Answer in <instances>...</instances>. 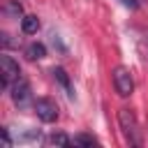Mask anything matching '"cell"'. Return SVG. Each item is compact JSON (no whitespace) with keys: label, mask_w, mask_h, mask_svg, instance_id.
<instances>
[{"label":"cell","mask_w":148,"mask_h":148,"mask_svg":"<svg viewBox=\"0 0 148 148\" xmlns=\"http://www.w3.org/2000/svg\"><path fill=\"white\" fill-rule=\"evenodd\" d=\"M113 88L120 97H130L132 90H134V79H132V72L123 65H118L113 69Z\"/></svg>","instance_id":"obj_2"},{"label":"cell","mask_w":148,"mask_h":148,"mask_svg":"<svg viewBox=\"0 0 148 148\" xmlns=\"http://www.w3.org/2000/svg\"><path fill=\"white\" fill-rule=\"evenodd\" d=\"M118 125H120V132H123V136H125V141L130 146H141L143 143L141 130H139V123H136V116L130 109H120L118 111Z\"/></svg>","instance_id":"obj_1"},{"label":"cell","mask_w":148,"mask_h":148,"mask_svg":"<svg viewBox=\"0 0 148 148\" xmlns=\"http://www.w3.org/2000/svg\"><path fill=\"white\" fill-rule=\"evenodd\" d=\"M35 113H37V118L42 120V123H53L56 118H58V104L53 102V99H49V97H39V99H35Z\"/></svg>","instance_id":"obj_5"},{"label":"cell","mask_w":148,"mask_h":148,"mask_svg":"<svg viewBox=\"0 0 148 148\" xmlns=\"http://www.w3.org/2000/svg\"><path fill=\"white\" fill-rule=\"evenodd\" d=\"M18 74H21L18 62H16L12 56H2V58H0V79H2V88L9 90V86H12L16 79H21Z\"/></svg>","instance_id":"obj_4"},{"label":"cell","mask_w":148,"mask_h":148,"mask_svg":"<svg viewBox=\"0 0 148 148\" xmlns=\"http://www.w3.org/2000/svg\"><path fill=\"white\" fill-rule=\"evenodd\" d=\"M120 2H123V5H125V7H130V9H134V7H136V5H139V2H136V0H120Z\"/></svg>","instance_id":"obj_13"},{"label":"cell","mask_w":148,"mask_h":148,"mask_svg":"<svg viewBox=\"0 0 148 148\" xmlns=\"http://www.w3.org/2000/svg\"><path fill=\"white\" fill-rule=\"evenodd\" d=\"M9 95H12V102H14L18 109H28L30 104H35V102H32L30 86H28V81H23V79H16V81L9 86Z\"/></svg>","instance_id":"obj_3"},{"label":"cell","mask_w":148,"mask_h":148,"mask_svg":"<svg viewBox=\"0 0 148 148\" xmlns=\"http://www.w3.org/2000/svg\"><path fill=\"white\" fill-rule=\"evenodd\" d=\"M21 30H23L25 35H35V32L39 30V18H37L35 14L23 16V18H21Z\"/></svg>","instance_id":"obj_6"},{"label":"cell","mask_w":148,"mask_h":148,"mask_svg":"<svg viewBox=\"0 0 148 148\" xmlns=\"http://www.w3.org/2000/svg\"><path fill=\"white\" fill-rule=\"evenodd\" d=\"M25 56H28V60H42V58L46 56V49H44V44L32 42V44L25 46Z\"/></svg>","instance_id":"obj_7"},{"label":"cell","mask_w":148,"mask_h":148,"mask_svg":"<svg viewBox=\"0 0 148 148\" xmlns=\"http://www.w3.org/2000/svg\"><path fill=\"white\" fill-rule=\"evenodd\" d=\"M136 2H146V0H136Z\"/></svg>","instance_id":"obj_14"},{"label":"cell","mask_w":148,"mask_h":148,"mask_svg":"<svg viewBox=\"0 0 148 148\" xmlns=\"http://www.w3.org/2000/svg\"><path fill=\"white\" fill-rule=\"evenodd\" d=\"M49 143H51V146H62V148H67V146H72V139H69L67 134H62V132H53V134L49 136Z\"/></svg>","instance_id":"obj_10"},{"label":"cell","mask_w":148,"mask_h":148,"mask_svg":"<svg viewBox=\"0 0 148 148\" xmlns=\"http://www.w3.org/2000/svg\"><path fill=\"white\" fill-rule=\"evenodd\" d=\"M2 14H5L7 18H21L23 7H21V2H18V0H9V2L2 7Z\"/></svg>","instance_id":"obj_8"},{"label":"cell","mask_w":148,"mask_h":148,"mask_svg":"<svg viewBox=\"0 0 148 148\" xmlns=\"http://www.w3.org/2000/svg\"><path fill=\"white\" fill-rule=\"evenodd\" d=\"M72 143H74V146H95L97 139H95L92 134H79V136L72 139Z\"/></svg>","instance_id":"obj_11"},{"label":"cell","mask_w":148,"mask_h":148,"mask_svg":"<svg viewBox=\"0 0 148 148\" xmlns=\"http://www.w3.org/2000/svg\"><path fill=\"white\" fill-rule=\"evenodd\" d=\"M53 76H56L58 83L67 90V95H74V92H72V86H69V76H67V72H65L62 67H56V69H53Z\"/></svg>","instance_id":"obj_9"},{"label":"cell","mask_w":148,"mask_h":148,"mask_svg":"<svg viewBox=\"0 0 148 148\" xmlns=\"http://www.w3.org/2000/svg\"><path fill=\"white\" fill-rule=\"evenodd\" d=\"M0 136H2V146H5V148H9V146H12V139H9V130H7V127H2V130H0Z\"/></svg>","instance_id":"obj_12"}]
</instances>
